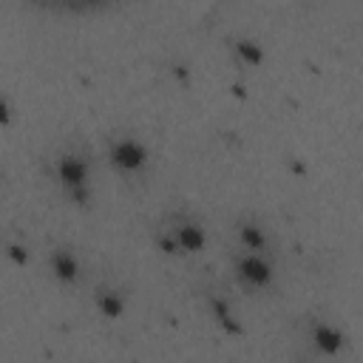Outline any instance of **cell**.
<instances>
[{
	"label": "cell",
	"mask_w": 363,
	"mask_h": 363,
	"mask_svg": "<svg viewBox=\"0 0 363 363\" xmlns=\"http://www.w3.org/2000/svg\"><path fill=\"white\" fill-rule=\"evenodd\" d=\"M40 9L57 11V14H88V11H99L105 6H111L113 0H31Z\"/></svg>",
	"instance_id": "cell-1"
}]
</instances>
